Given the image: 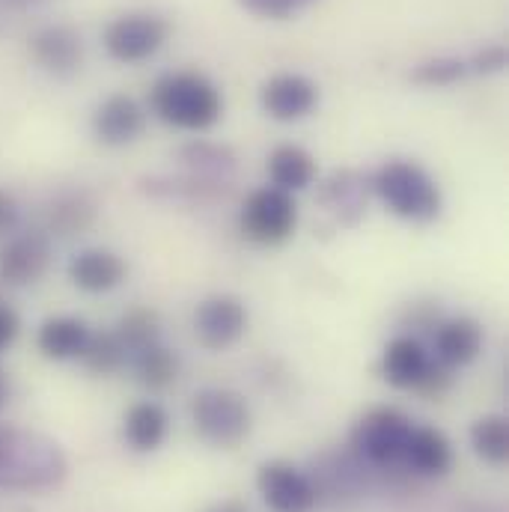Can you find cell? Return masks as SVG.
<instances>
[{"mask_svg":"<svg viewBox=\"0 0 509 512\" xmlns=\"http://www.w3.org/2000/svg\"><path fill=\"white\" fill-rule=\"evenodd\" d=\"M471 447L489 465H504L509 459V420L504 414H486L471 426Z\"/></svg>","mask_w":509,"mask_h":512,"instance_id":"cell-24","label":"cell"},{"mask_svg":"<svg viewBox=\"0 0 509 512\" xmlns=\"http://www.w3.org/2000/svg\"><path fill=\"white\" fill-rule=\"evenodd\" d=\"M18 334H21V319H18L15 307L0 301V355L15 346Z\"/></svg>","mask_w":509,"mask_h":512,"instance_id":"cell-31","label":"cell"},{"mask_svg":"<svg viewBox=\"0 0 509 512\" xmlns=\"http://www.w3.org/2000/svg\"><path fill=\"white\" fill-rule=\"evenodd\" d=\"M152 114L182 131H209L224 114V96L200 72H170L161 75L149 93Z\"/></svg>","mask_w":509,"mask_h":512,"instance_id":"cell-2","label":"cell"},{"mask_svg":"<svg viewBox=\"0 0 509 512\" xmlns=\"http://www.w3.org/2000/svg\"><path fill=\"white\" fill-rule=\"evenodd\" d=\"M242 236L259 248H277L292 239L298 227V203L292 194L265 185L248 194L239 215Z\"/></svg>","mask_w":509,"mask_h":512,"instance_id":"cell-6","label":"cell"},{"mask_svg":"<svg viewBox=\"0 0 509 512\" xmlns=\"http://www.w3.org/2000/svg\"><path fill=\"white\" fill-rule=\"evenodd\" d=\"M262 111L277 123H298L310 117L319 105V87L307 75L298 72H280L271 75L259 90Z\"/></svg>","mask_w":509,"mask_h":512,"instance_id":"cell-11","label":"cell"},{"mask_svg":"<svg viewBox=\"0 0 509 512\" xmlns=\"http://www.w3.org/2000/svg\"><path fill=\"white\" fill-rule=\"evenodd\" d=\"M51 265V236L42 230H15L0 245V283L30 286Z\"/></svg>","mask_w":509,"mask_h":512,"instance_id":"cell-10","label":"cell"},{"mask_svg":"<svg viewBox=\"0 0 509 512\" xmlns=\"http://www.w3.org/2000/svg\"><path fill=\"white\" fill-rule=\"evenodd\" d=\"M69 459L45 432L0 423V492L45 495L66 483Z\"/></svg>","mask_w":509,"mask_h":512,"instance_id":"cell-1","label":"cell"},{"mask_svg":"<svg viewBox=\"0 0 509 512\" xmlns=\"http://www.w3.org/2000/svg\"><path fill=\"white\" fill-rule=\"evenodd\" d=\"M93 328L78 316H48L36 331V349L48 361H81Z\"/></svg>","mask_w":509,"mask_h":512,"instance_id":"cell-17","label":"cell"},{"mask_svg":"<svg viewBox=\"0 0 509 512\" xmlns=\"http://www.w3.org/2000/svg\"><path fill=\"white\" fill-rule=\"evenodd\" d=\"M256 489L271 512H310L319 504L310 474L286 459L262 462L256 471Z\"/></svg>","mask_w":509,"mask_h":512,"instance_id":"cell-9","label":"cell"},{"mask_svg":"<svg viewBox=\"0 0 509 512\" xmlns=\"http://www.w3.org/2000/svg\"><path fill=\"white\" fill-rule=\"evenodd\" d=\"M170 432V414L161 402H134L123 420V438L134 453H155Z\"/></svg>","mask_w":509,"mask_h":512,"instance_id":"cell-19","label":"cell"},{"mask_svg":"<svg viewBox=\"0 0 509 512\" xmlns=\"http://www.w3.org/2000/svg\"><path fill=\"white\" fill-rule=\"evenodd\" d=\"M268 179L274 188L286 191V194H298L304 188L313 185L316 179V158L295 143H283L277 149H271L268 155Z\"/></svg>","mask_w":509,"mask_h":512,"instance_id":"cell-20","label":"cell"},{"mask_svg":"<svg viewBox=\"0 0 509 512\" xmlns=\"http://www.w3.org/2000/svg\"><path fill=\"white\" fill-rule=\"evenodd\" d=\"M167 36H170L167 18L155 12H126L105 27L102 42L117 63H143L164 48Z\"/></svg>","mask_w":509,"mask_h":512,"instance_id":"cell-7","label":"cell"},{"mask_svg":"<svg viewBox=\"0 0 509 512\" xmlns=\"http://www.w3.org/2000/svg\"><path fill=\"white\" fill-rule=\"evenodd\" d=\"M215 512H248V510H245V504H239V501H227V504H221Z\"/></svg>","mask_w":509,"mask_h":512,"instance_id":"cell-35","label":"cell"},{"mask_svg":"<svg viewBox=\"0 0 509 512\" xmlns=\"http://www.w3.org/2000/svg\"><path fill=\"white\" fill-rule=\"evenodd\" d=\"M251 15L256 18H268V21H286L292 15H298L301 9L313 6L316 0H239Z\"/></svg>","mask_w":509,"mask_h":512,"instance_id":"cell-29","label":"cell"},{"mask_svg":"<svg viewBox=\"0 0 509 512\" xmlns=\"http://www.w3.org/2000/svg\"><path fill=\"white\" fill-rule=\"evenodd\" d=\"M411 417L399 408H373L367 411L355 426H352V453L373 465V468H396L402 465V456H405V447H408V438H411Z\"/></svg>","mask_w":509,"mask_h":512,"instance_id":"cell-5","label":"cell"},{"mask_svg":"<svg viewBox=\"0 0 509 512\" xmlns=\"http://www.w3.org/2000/svg\"><path fill=\"white\" fill-rule=\"evenodd\" d=\"M248 307L239 295L230 292H218L209 295L197 304L194 310V337L203 349L209 352H224L230 346H236L245 331H248Z\"/></svg>","mask_w":509,"mask_h":512,"instance_id":"cell-8","label":"cell"},{"mask_svg":"<svg viewBox=\"0 0 509 512\" xmlns=\"http://www.w3.org/2000/svg\"><path fill=\"white\" fill-rule=\"evenodd\" d=\"M45 0H0V9L6 12H27V9H36L42 6Z\"/></svg>","mask_w":509,"mask_h":512,"instance_id":"cell-33","label":"cell"},{"mask_svg":"<svg viewBox=\"0 0 509 512\" xmlns=\"http://www.w3.org/2000/svg\"><path fill=\"white\" fill-rule=\"evenodd\" d=\"M325 203L331 206V212L346 215V209H355V215L364 212V185L355 173L343 170L334 173L328 188H325Z\"/></svg>","mask_w":509,"mask_h":512,"instance_id":"cell-28","label":"cell"},{"mask_svg":"<svg viewBox=\"0 0 509 512\" xmlns=\"http://www.w3.org/2000/svg\"><path fill=\"white\" fill-rule=\"evenodd\" d=\"M81 364L96 376H114L128 364L126 343L120 340L117 331H93L81 355Z\"/></svg>","mask_w":509,"mask_h":512,"instance_id":"cell-25","label":"cell"},{"mask_svg":"<svg viewBox=\"0 0 509 512\" xmlns=\"http://www.w3.org/2000/svg\"><path fill=\"white\" fill-rule=\"evenodd\" d=\"M468 75V63L459 57H435L423 60L411 69V81L420 87H453Z\"/></svg>","mask_w":509,"mask_h":512,"instance_id":"cell-27","label":"cell"},{"mask_svg":"<svg viewBox=\"0 0 509 512\" xmlns=\"http://www.w3.org/2000/svg\"><path fill=\"white\" fill-rule=\"evenodd\" d=\"M9 393H12V384H9V376L0 370V408L9 402Z\"/></svg>","mask_w":509,"mask_h":512,"instance_id":"cell-34","label":"cell"},{"mask_svg":"<svg viewBox=\"0 0 509 512\" xmlns=\"http://www.w3.org/2000/svg\"><path fill=\"white\" fill-rule=\"evenodd\" d=\"M128 367L134 373L137 384L149 387V390H167L170 384L179 379V355L173 349H167L161 340L134 352L128 358Z\"/></svg>","mask_w":509,"mask_h":512,"instance_id":"cell-22","label":"cell"},{"mask_svg":"<svg viewBox=\"0 0 509 512\" xmlns=\"http://www.w3.org/2000/svg\"><path fill=\"white\" fill-rule=\"evenodd\" d=\"M468 63V72H477V75H498L507 69V48L501 42H492L486 48H480Z\"/></svg>","mask_w":509,"mask_h":512,"instance_id":"cell-30","label":"cell"},{"mask_svg":"<svg viewBox=\"0 0 509 512\" xmlns=\"http://www.w3.org/2000/svg\"><path fill=\"white\" fill-rule=\"evenodd\" d=\"M432 367V352L417 337H393L382 352L384 382L396 390H417Z\"/></svg>","mask_w":509,"mask_h":512,"instance_id":"cell-16","label":"cell"},{"mask_svg":"<svg viewBox=\"0 0 509 512\" xmlns=\"http://www.w3.org/2000/svg\"><path fill=\"white\" fill-rule=\"evenodd\" d=\"M114 331H117V334H120V340L126 343L128 358H131L134 352H140V349H146V346H152V343H158V340H161V322H158V313H155V310H149V307H134V310L123 313V319L117 322V328H114Z\"/></svg>","mask_w":509,"mask_h":512,"instance_id":"cell-26","label":"cell"},{"mask_svg":"<svg viewBox=\"0 0 509 512\" xmlns=\"http://www.w3.org/2000/svg\"><path fill=\"white\" fill-rule=\"evenodd\" d=\"M483 352V328L471 316L444 319L432 334V358L447 370H462L474 364Z\"/></svg>","mask_w":509,"mask_h":512,"instance_id":"cell-14","label":"cell"},{"mask_svg":"<svg viewBox=\"0 0 509 512\" xmlns=\"http://www.w3.org/2000/svg\"><path fill=\"white\" fill-rule=\"evenodd\" d=\"M18 221H21V209H18L15 197L0 188V236L6 239L9 233H15L18 230Z\"/></svg>","mask_w":509,"mask_h":512,"instance_id":"cell-32","label":"cell"},{"mask_svg":"<svg viewBox=\"0 0 509 512\" xmlns=\"http://www.w3.org/2000/svg\"><path fill=\"white\" fill-rule=\"evenodd\" d=\"M69 280L87 295H108L123 286L128 274L126 259L108 248H84L69 259Z\"/></svg>","mask_w":509,"mask_h":512,"instance_id":"cell-15","label":"cell"},{"mask_svg":"<svg viewBox=\"0 0 509 512\" xmlns=\"http://www.w3.org/2000/svg\"><path fill=\"white\" fill-rule=\"evenodd\" d=\"M96 221V203L87 194H63L48 206V236H81Z\"/></svg>","mask_w":509,"mask_h":512,"instance_id":"cell-23","label":"cell"},{"mask_svg":"<svg viewBox=\"0 0 509 512\" xmlns=\"http://www.w3.org/2000/svg\"><path fill=\"white\" fill-rule=\"evenodd\" d=\"M143 128H146V111L134 96L126 93L108 96L93 111V137L102 146H114V149L128 146L143 134Z\"/></svg>","mask_w":509,"mask_h":512,"instance_id":"cell-13","label":"cell"},{"mask_svg":"<svg viewBox=\"0 0 509 512\" xmlns=\"http://www.w3.org/2000/svg\"><path fill=\"white\" fill-rule=\"evenodd\" d=\"M191 423L194 432L221 450L239 447L254 426V411L239 390L230 387H203L191 399Z\"/></svg>","mask_w":509,"mask_h":512,"instance_id":"cell-4","label":"cell"},{"mask_svg":"<svg viewBox=\"0 0 509 512\" xmlns=\"http://www.w3.org/2000/svg\"><path fill=\"white\" fill-rule=\"evenodd\" d=\"M30 57L33 63L54 75V78H72L81 72L84 63V42L81 33L69 24H45L30 36Z\"/></svg>","mask_w":509,"mask_h":512,"instance_id":"cell-12","label":"cell"},{"mask_svg":"<svg viewBox=\"0 0 509 512\" xmlns=\"http://www.w3.org/2000/svg\"><path fill=\"white\" fill-rule=\"evenodd\" d=\"M179 158L191 170V176H200V179H209L218 185H224L236 170V152L224 143L191 140L179 149Z\"/></svg>","mask_w":509,"mask_h":512,"instance_id":"cell-21","label":"cell"},{"mask_svg":"<svg viewBox=\"0 0 509 512\" xmlns=\"http://www.w3.org/2000/svg\"><path fill=\"white\" fill-rule=\"evenodd\" d=\"M373 194L387 206V212L408 224H432L441 218L444 197L435 176L411 161V158H390L373 173L370 182Z\"/></svg>","mask_w":509,"mask_h":512,"instance_id":"cell-3","label":"cell"},{"mask_svg":"<svg viewBox=\"0 0 509 512\" xmlns=\"http://www.w3.org/2000/svg\"><path fill=\"white\" fill-rule=\"evenodd\" d=\"M402 465L417 477H444L453 465V444L435 426H414Z\"/></svg>","mask_w":509,"mask_h":512,"instance_id":"cell-18","label":"cell"}]
</instances>
